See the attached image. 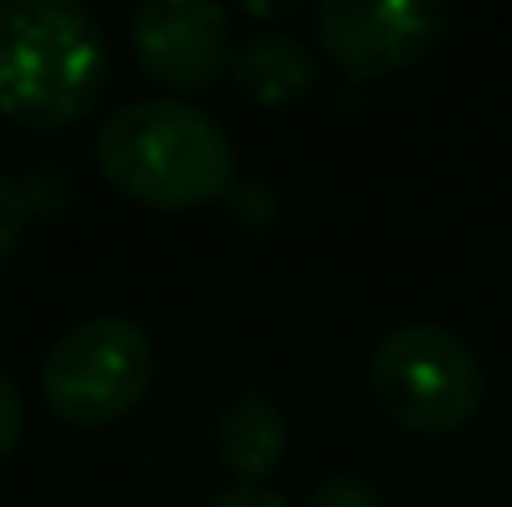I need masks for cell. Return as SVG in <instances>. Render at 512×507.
Listing matches in <instances>:
<instances>
[{"label":"cell","mask_w":512,"mask_h":507,"mask_svg":"<svg viewBox=\"0 0 512 507\" xmlns=\"http://www.w3.org/2000/svg\"><path fill=\"white\" fill-rule=\"evenodd\" d=\"M25 224H30L25 189H20V179L0 174V269H5V264H10V254L20 249V239H25Z\"/></svg>","instance_id":"10"},{"label":"cell","mask_w":512,"mask_h":507,"mask_svg":"<svg viewBox=\"0 0 512 507\" xmlns=\"http://www.w3.org/2000/svg\"><path fill=\"white\" fill-rule=\"evenodd\" d=\"M115 50L80 0H0V115L35 135L90 120L110 90Z\"/></svg>","instance_id":"1"},{"label":"cell","mask_w":512,"mask_h":507,"mask_svg":"<svg viewBox=\"0 0 512 507\" xmlns=\"http://www.w3.org/2000/svg\"><path fill=\"white\" fill-rule=\"evenodd\" d=\"M95 165L110 189L145 209H204L234 189L239 155L219 115L189 100H130L95 130Z\"/></svg>","instance_id":"2"},{"label":"cell","mask_w":512,"mask_h":507,"mask_svg":"<svg viewBox=\"0 0 512 507\" xmlns=\"http://www.w3.org/2000/svg\"><path fill=\"white\" fill-rule=\"evenodd\" d=\"M204 507H289V498L274 493V488H224Z\"/></svg>","instance_id":"13"},{"label":"cell","mask_w":512,"mask_h":507,"mask_svg":"<svg viewBox=\"0 0 512 507\" xmlns=\"http://www.w3.org/2000/svg\"><path fill=\"white\" fill-rule=\"evenodd\" d=\"M234 20L224 5L199 0H140L130 10V50L140 70L165 85L174 100L204 95L229 80L234 65Z\"/></svg>","instance_id":"6"},{"label":"cell","mask_w":512,"mask_h":507,"mask_svg":"<svg viewBox=\"0 0 512 507\" xmlns=\"http://www.w3.org/2000/svg\"><path fill=\"white\" fill-rule=\"evenodd\" d=\"M309 507H388V498L358 473H329L309 493Z\"/></svg>","instance_id":"9"},{"label":"cell","mask_w":512,"mask_h":507,"mask_svg":"<svg viewBox=\"0 0 512 507\" xmlns=\"http://www.w3.org/2000/svg\"><path fill=\"white\" fill-rule=\"evenodd\" d=\"M373 403L418 438H448L483 408V363L443 324H398L368 353Z\"/></svg>","instance_id":"3"},{"label":"cell","mask_w":512,"mask_h":507,"mask_svg":"<svg viewBox=\"0 0 512 507\" xmlns=\"http://www.w3.org/2000/svg\"><path fill=\"white\" fill-rule=\"evenodd\" d=\"M20 438H25V398H20V388L0 373V463L20 448Z\"/></svg>","instance_id":"12"},{"label":"cell","mask_w":512,"mask_h":507,"mask_svg":"<svg viewBox=\"0 0 512 507\" xmlns=\"http://www.w3.org/2000/svg\"><path fill=\"white\" fill-rule=\"evenodd\" d=\"M20 189H25L30 214H60L70 204V179H65V169H55V165L20 174Z\"/></svg>","instance_id":"11"},{"label":"cell","mask_w":512,"mask_h":507,"mask_svg":"<svg viewBox=\"0 0 512 507\" xmlns=\"http://www.w3.org/2000/svg\"><path fill=\"white\" fill-rule=\"evenodd\" d=\"M229 80H234V90L249 105L284 110V105H299V100L314 95V85H319V50L309 40L289 35V30H259V35H244L234 45Z\"/></svg>","instance_id":"8"},{"label":"cell","mask_w":512,"mask_h":507,"mask_svg":"<svg viewBox=\"0 0 512 507\" xmlns=\"http://www.w3.org/2000/svg\"><path fill=\"white\" fill-rule=\"evenodd\" d=\"M314 45L348 80H383L423 65L453 30V10L443 0H324L309 10Z\"/></svg>","instance_id":"5"},{"label":"cell","mask_w":512,"mask_h":507,"mask_svg":"<svg viewBox=\"0 0 512 507\" xmlns=\"http://www.w3.org/2000/svg\"><path fill=\"white\" fill-rule=\"evenodd\" d=\"M289 453V418L264 388L234 393L214 418V458L234 488H269Z\"/></svg>","instance_id":"7"},{"label":"cell","mask_w":512,"mask_h":507,"mask_svg":"<svg viewBox=\"0 0 512 507\" xmlns=\"http://www.w3.org/2000/svg\"><path fill=\"white\" fill-rule=\"evenodd\" d=\"M155 383V338L125 314H100L50 343L40 398L70 428H110L145 403Z\"/></svg>","instance_id":"4"}]
</instances>
